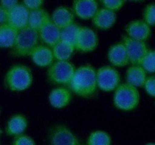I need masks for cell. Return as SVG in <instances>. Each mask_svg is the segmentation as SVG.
<instances>
[{
	"label": "cell",
	"mask_w": 155,
	"mask_h": 145,
	"mask_svg": "<svg viewBox=\"0 0 155 145\" xmlns=\"http://www.w3.org/2000/svg\"><path fill=\"white\" fill-rule=\"evenodd\" d=\"M98 45V38L96 33L89 27H80L77 34L74 48L83 53L93 51Z\"/></svg>",
	"instance_id": "cell-7"
},
{
	"label": "cell",
	"mask_w": 155,
	"mask_h": 145,
	"mask_svg": "<svg viewBox=\"0 0 155 145\" xmlns=\"http://www.w3.org/2000/svg\"><path fill=\"white\" fill-rule=\"evenodd\" d=\"M122 43L127 50L129 62L133 65L140 64L141 60L148 51L145 42L135 40L127 36H124Z\"/></svg>",
	"instance_id": "cell-8"
},
{
	"label": "cell",
	"mask_w": 155,
	"mask_h": 145,
	"mask_svg": "<svg viewBox=\"0 0 155 145\" xmlns=\"http://www.w3.org/2000/svg\"><path fill=\"white\" fill-rule=\"evenodd\" d=\"M126 0H101L104 8L109 9L113 11H119L125 4Z\"/></svg>",
	"instance_id": "cell-28"
},
{
	"label": "cell",
	"mask_w": 155,
	"mask_h": 145,
	"mask_svg": "<svg viewBox=\"0 0 155 145\" xmlns=\"http://www.w3.org/2000/svg\"><path fill=\"white\" fill-rule=\"evenodd\" d=\"M51 20L60 30L74 23V13L68 8L60 6L52 12Z\"/></svg>",
	"instance_id": "cell-17"
},
{
	"label": "cell",
	"mask_w": 155,
	"mask_h": 145,
	"mask_svg": "<svg viewBox=\"0 0 155 145\" xmlns=\"http://www.w3.org/2000/svg\"><path fill=\"white\" fill-rule=\"evenodd\" d=\"M107 58L113 66L117 67H124L130 63L127 50L123 43L112 45L108 50Z\"/></svg>",
	"instance_id": "cell-16"
},
{
	"label": "cell",
	"mask_w": 155,
	"mask_h": 145,
	"mask_svg": "<svg viewBox=\"0 0 155 145\" xmlns=\"http://www.w3.org/2000/svg\"><path fill=\"white\" fill-rule=\"evenodd\" d=\"M5 82L8 89L13 92H21L30 87L33 82V75L28 66L16 64L7 72Z\"/></svg>",
	"instance_id": "cell-2"
},
{
	"label": "cell",
	"mask_w": 155,
	"mask_h": 145,
	"mask_svg": "<svg viewBox=\"0 0 155 145\" xmlns=\"http://www.w3.org/2000/svg\"><path fill=\"white\" fill-rule=\"evenodd\" d=\"M30 10L23 4H18L8 11L6 24L16 30L28 27V17Z\"/></svg>",
	"instance_id": "cell-10"
},
{
	"label": "cell",
	"mask_w": 155,
	"mask_h": 145,
	"mask_svg": "<svg viewBox=\"0 0 155 145\" xmlns=\"http://www.w3.org/2000/svg\"><path fill=\"white\" fill-rule=\"evenodd\" d=\"M140 65L146 72L154 73L155 70V52L154 50L148 49L140 62Z\"/></svg>",
	"instance_id": "cell-26"
},
{
	"label": "cell",
	"mask_w": 155,
	"mask_h": 145,
	"mask_svg": "<svg viewBox=\"0 0 155 145\" xmlns=\"http://www.w3.org/2000/svg\"><path fill=\"white\" fill-rule=\"evenodd\" d=\"M51 18L48 14L43 9L30 10L28 17V27L38 31Z\"/></svg>",
	"instance_id": "cell-21"
},
{
	"label": "cell",
	"mask_w": 155,
	"mask_h": 145,
	"mask_svg": "<svg viewBox=\"0 0 155 145\" xmlns=\"http://www.w3.org/2000/svg\"><path fill=\"white\" fill-rule=\"evenodd\" d=\"M27 127V120L24 116L17 114L8 120L6 126V134L11 136H18L24 132Z\"/></svg>",
	"instance_id": "cell-20"
},
{
	"label": "cell",
	"mask_w": 155,
	"mask_h": 145,
	"mask_svg": "<svg viewBox=\"0 0 155 145\" xmlns=\"http://www.w3.org/2000/svg\"><path fill=\"white\" fill-rule=\"evenodd\" d=\"M49 102L54 108H63L71 103L72 96L69 90L64 88H57L51 92Z\"/></svg>",
	"instance_id": "cell-19"
},
{
	"label": "cell",
	"mask_w": 155,
	"mask_h": 145,
	"mask_svg": "<svg viewBox=\"0 0 155 145\" xmlns=\"http://www.w3.org/2000/svg\"><path fill=\"white\" fill-rule=\"evenodd\" d=\"M24 5L28 10H35L41 8V6L43 4L44 0H23Z\"/></svg>",
	"instance_id": "cell-31"
},
{
	"label": "cell",
	"mask_w": 155,
	"mask_h": 145,
	"mask_svg": "<svg viewBox=\"0 0 155 145\" xmlns=\"http://www.w3.org/2000/svg\"><path fill=\"white\" fill-rule=\"evenodd\" d=\"M71 90L82 98L93 96L97 89L96 71L91 65H83L75 69L69 84Z\"/></svg>",
	"instance_id": "cell-1"
},
{
	"label": "cell",
	"mask_w": 155,
	"mask_h": 145,
	"mask_svg": "<svg viewBox=\"0 0 155 145\" xmlns=\"http://www.w3.org/2000/svg\"><path fill=\"white\" fill-rule=\"evenodd\" d=\"M97 86L104 92L115 90L120 82V76L117 69L110 66H103L96 71Z\"/></svg>",
	"instance_id": "cell-6"
},
{
	"label": "cell",
	"mask_w": 155,
	"mask_h": 145,
	"mask_svg": "<svg viewBox=\"0 0 155 145\" xmlns=\"http://www.w3.org/2000/svg\"><path fill=\"white\" fill-rule=\"evenodd\" d=\"M18 30L8 24L0 25V48H12L16 39Z\"/></svg>",
	"instance_id": "cell-23"
},
{
	"label": "cell",
	"mask_w": 155,
	"mask_h": 145,
	"mask_svg": "<svg viewBox=\"0 0 155 145\" xmlns=\"http://www.w3.org/2000/svg\"><path fill=\"white\" fill-rule=\"evenodd\" d=\"M0 133H1V129H0Z\"/></svg>",
	"instance_id": "cell-36"
},
{
	"label": "cell",
	"mask_w": 155,
	"mask_h": 145,
	"mask_svg": "<svg viewBox=\"0 0 155 145\" xmlns=\"http://www.w3.org/2000/svg\"><path fill=\"white\" fill-rule=\"evenodd\" d=\"M39 38L38 31L27 27L18 30L16 39L12 47V54L15 57L30 55L33 48L38 45Z\"/></svg>",
	"instance_id": "cell-4"
},
{
	"label": "cell",
	"mask_w": 155,
	"mask_h": 145,
	"mask_svg": "<svg viewBox=\"0 0 155 145\" xmlns=\"http://www.w3.org/2000/svg\"><path fill=\"white\" fill-rule=\"evenodd\" d=\"M30 56L35 64L40 67L49 66L54 60L52 51L46 45H37L33 49Z\"/></svg>",
	"instance_id": "cell-15"
},
{
	"label": "cell",
	"mask_w": 155,
	"mask_h": 145,
	"mask_svg": "<svg viewBox=\"0 0 155 145\" xmlns=\"http://www.w3.org/2000/svg\"><path fill=\"white\" fill-rule=\"evenodd\" d=\"M131 2H144L145 0H130Z\"/></svg>",
	"instance_id": "cell-34"
},
{
	"label": "cell",
	"mask_w": 155,
	"mask_h": 145,
	"mask_svg": "<svg viewBox=\"0 0 155 145\" xmlns=\"http://www.w3.org/2000/svg\"><path fill=\"white\" fill-rule=\"evenodd\" d=\"M116 20L117 14L115 11L104 8H98L92 18L94 26L102 30H107L111 28L114 25Z\"/></svg>",
	"instance_id": "cell-14"
},
{
	"label": "cell",
	"mask_w": 155,
	"mask_h": 145,
	"mask_svg": "<svg viewBox=\"0 0 155 145\" xmlns=\"http://www.w3.org/2000/svg\"><path fill=\"white\" fill-rule=\"evenodd\" d=\"M98 10V0H74L73 2V11L80 19H92Z\"/></svg>",
	"instance_id": "cell-12"
},
{
	"label": "cell",
	"mask_w": 155,
	"mask_h": 145,
	"mask_svg": "<svg viewBox=\"0 0 155 145\" xmlns=\"http://www.w3.org/2000/svg\"><path fill=\"white\" fill-rule=\"evenodd\" d=\"M88 145H110L111 138L107 132L95 131L89 135L87 140Z\"/></svg>",
	"instance_id": "cell-25"
},
{
	"label": "cell",
	"mask_w": 155,
	"mask_h": 145,
	"mask_svg": "<svg viewBox=\"0 0 155 145\" xmlns=\"http://www.w3.org/2000/svg\"><path fill=\"white\" fill-rule=\"evenodd\" d=\"M13 145H36L34 140L30 136L21 134L17 136L13 142Z\"/></svg>",
	"instance_id": "cell-29"
},
{
	"label": "cell",
	"mask_w": 155,
	"mask_h": 145,
	"mask_svg": "<svg viewBox=\"0 0 155 145\" xmlns=\"http://www.w3.org/2000/svg\"><path fill=\"white\" fill-rule=\"evenodd\" d=\"M8 18V11L0 6V25L6 24Z\"/></svg>",
	"instance_id": "cell-33"
},
{
	"label": "cell",
	"mask_w": 155,
	"mask_h": 145,
	"mask_svg": "<svg viewBox=\"0 0 155 145\" xmlns=\"http://www.w3.org/2000/svg\"><path fill=\"white\" fill-rule=\"evenodd\" d=\"M144 21L151 27L155 24V5L154 3L148 5L144 11Z\"/></svg>",
	"instance_id": "cell-27"
},
{
	"label": "cell",
	"mask_w": 155,
	"mask_h": 145,
	"mask_svg": "<svg viewBox=\"0 0 155 145\" xmlns=\"http://www.w3.org/2000/svg\"><path fill=\"white\" fill-rule=\"evenodd\" d=\"M51 145H80L78 138L66 126L58 125L50 133Z\"/></svg>",
	"instance_id": "cell-9"
},
{
	"label": "cell",
	"mask_w": 155,
	"mask_h": 145,
	"mask_svg": "<svg viewBox=\"0 0 155 145\" xmlns=\"http://www.w3.org/2000/svg\"><path fill=\"white\" fill-rule=\"evenodd\" d=\"M140 101V94L137 88L123 83L115 89L114 104L117 109L124 111L133 110L138 107Z\"/></svg>",
	"instance_id": "cell-3"
},
{
	"label": "cell",
	"mask_w": 155,
	"mask_h": 145,
	"mask_svg": "<svg viewBox=\"0 0 155 145\" xmlns=\"http://www.w3.org/2000/svg\"><path fill=\"white\" fill-rule=\"evenodd\" d=\"M146 73L145 69L140 65H133L127 70V83L136 88L142 87L147 79Z\"/></svg>",
	"instance_id": "cell-18"
},
{
	"label": "cell",
	"mask_w": 155,
	"mask_h": 145,
	"mask_svg": "<svg viewBox=\"0 0 155 145\" xmlns=\"http://www.w3.org/2000/svg\"><path fill=\"white\" fill-rule=\"evenodd\" d=\"M18 4V0H0V6L8 11Z\"/></svg>",
	"instance_id": "cell-32"
},
{
	"label": "cell",
	"mask_w": 155,
	"mask_h": 145,
	"mask_svg": "<svg viewBox=\"0 0 155 145\" xmlns=\"http://www.w3.org/2000/svg\"><path fill=\"white\" fill-rule=\"evenodd\" d=\"M145 145H154V143H147V144H145Z\"/></svg>",
	"instance_id": "cell-35"
},
{
	"label": "cell",
	"mask_w": 155,
	"mask_h": 145,
	"mask_svg": "<svg viewBox=\"0 0 155 145\" xmlns=\"http://www.w3.org/2000/svg\"><path fill=\"white\" fill-rule=\"evenodd\" d=\"M144 87L147 93L151 97L154 98L155 95V79L154 76H149L146 79Z\"/></svg>",
	"instance_id": "cell-30"
},
{
	"label": "cell",
	"mask_w": 155,
	"mask_h": 145,
	"mask_svg": "<svg viewBox=\"0 0 155 145\" xmlns=\"http://www.w3.org/2000/svg\"><path fill=\"white\" fill-rule=\"evenodd\" d=\"M80 27V26H79L78 24L73 23L71 25L61 29V30L60 40L71 44L74 46Z\"/></svg>",
	"instance_id": "cell-24"
},
{
	"label": "cell",
	"mask_w": 155,
	"mask_h": 145,
	"mask_svg": "<svg viewBox=\"0 0 155 145\" xmlns=\"http://www.w3.org/2000/svg\"><path fill=\"white\" fill-rule=\"evenodd\" d=\"M74 50L75 48L74 45L60 40L52 47L51 51L54 58L57 59L58 60L68 61V60L72 57Z\"/></svg>",
	"instance_id": "cell-22"
},
{
	"label": "cell",
	"mask_w": 155,
	"mask_h": 145,
	"mask_svg": "<svg viewBox=\"0 0 155 145\" xmlns=\"http://www.w3.org/2000/svg\"><path fill=\"white\" fill-rule=\"evenodd\" d=\"M128 37L138 41L145 42L151 36V27L144 21L136 20L129 23L126 27Z\"/></svg>",
	"instance_id": "cell-11"
},
{
	"label": "cell",
	"mask_w": 155,
	"mask_h": 145,
	"mask_svg": "<svg viewBox=\"0 0 155 145\" xmlns=\"http://www.w3.org/2000/svg\"><path fill=\"white\" fill-rule=\"evenodd\" d=\"M75 67L69 61L58 60L52 63L48 69V79L57 85H68L75 72Z\"/></svg>",
	"instance_id": "cell-5"
},
{
	"label": "cell",
	"mask_w": 155,
	"mask_h": 145,
	"mask_svg": "<svg viewBox=\"0 0 155 145\" xmlns=\"http://www.w3.org/2000/svg\"><path fill=\"white\" fill-rule=\"evenodd\" d=\"M39 38L46 46L52 48L60 41L61 30L50 19L39 30Z\"/></svg>",
	"instance_id": "cell-13"
}]
</instances>
